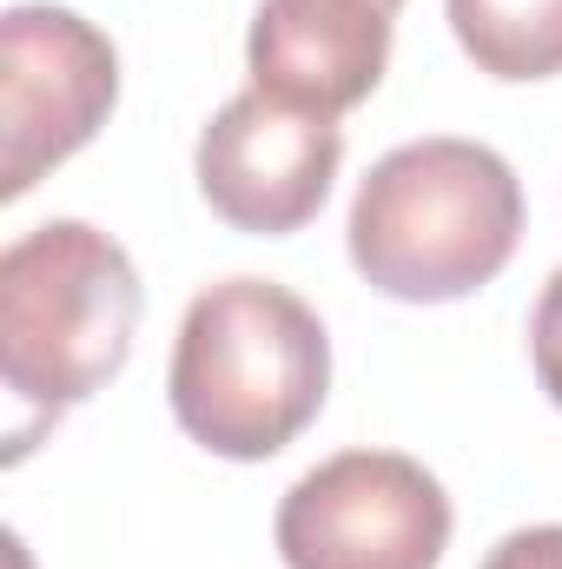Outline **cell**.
<instances>
[{
    "label": "cell",
    "mask_w": 562,
    "mask_h": 569,
    "mask_svg": "<svg viewBox=\"0 0 562 569\" xmlns=\"http://www.w3.org/2000/svg\"><path fill=\"white\" fill-rule=\"evenodd\" d=\"M324 318L279 279H219L185 305L165 398L192 443L232 463L279 457L324 411Z\"/></svg>",
    "instance_id": "cell-1"
},
{
    "label": "cell",
    "mask_w": 562,
    "mask_h": 569,
    "mask_svg": "<svg viewBox=\"0 0 562 569\" xmlns=\"http://www.w3.org/2000/svg\"><path fill=\"white\" fill-rule=\"evenodd\" d=\"M344 239L351 266L384 298H470L523 246V179L483 140H411L364 172Z\"/></svg>",
    "instance_id": "cell-2"
},
{
    "label": "cell",
    "mask_w": 562,
    "mask_h": 569,
    "mask_svg": "<svg viewBox=\"0 0 562 569\" xmlns=\"http://www.w3.org/2000/svg\"><path fill=\"white\" fill-rule=\"evenodd\" d=\"M140 272L87 219H47L0 252V371L33 425L87 405L120 378L140 331Z\"/></svg>",
    "instance_id": "cell-3"
},
{
    "label": "cell",
    "mask_w": 562,
    "mask_h": 569,
    "mask_svg": "<svg viewBox=\"0 0 562 569\" xmlns=\"http://www.w3.org/2000/svg\"><path fill=\"white\" fill-rule=\"evenodd\" d=\"M450 497L404 450H338L279 503L284 569H436Z\"/></svg>",
    "instance_id": "cell-4"
},
{
    "label": "cell",
    "mask_w": 562,
    "mask_h": 569,
    "mask_svg": "<svg viewBox=\"0 0 562 569\" xmlns=\"http://www.w3.org/2000/svg\"><path fill=\"white\" fill-rule=\"evenodd\" d=\"M120 100L113 40L73 7H7L0 20V199H27L107 127Z\"/></svg>",
    "instance_id": "cell-5"
},
{
    "label": "cell",
    "mask_w": 562,
    "mask_h": 569,
    "mask_svg": "<svg viewBox=\"0 0 562 569\" xmlns=\"http://www.w3.org/2000/svg\"><path fill=\"white\" fill-rule=\"evenodd\" d=\"M192 166H199L205 206L232 232L284 239L324 212L331 179L344 166V127L245 87L239 100H225L205 120Z\"/></svg>",
    "instance_id": "cell-6"
},
{
    "label": "cell",
    "mask_w": 562,
    "mask_h": 569,
    "mask_svg": "<svg viewBox=\"0 0 562 569\" xmlns=\"http://www.w3.org/2000/svg\"><path fill=\"white\" fill-rule=\"evenodd\" d=\"M245 67L259 93L318 120H344L391 67V13L371 0H259Z\"/></svg>",
    "instance_id": "cell-7"
},
{
    "label": "cell",
    "mask_w": 562,
    "mask_h": 569,
    "mask_svg": "<svg viewBox=\"0 0 562 569\" xmlns=\"http://www.w3.org/2000/svg\"><path fill=\"white\" fill-rule=\"evenodd\" d=\"M450 33L490 80L562 73V0H450Z\"/></svg>",
    "instance_id": "cell-8"
},
{
    "label": "cell",
    "mask_w": 562,
    "mask_h": 569,
    "mask_svg": "<svg viewBox=\"0 0 562 569\" xmlns=\"http://www.w3.org/2000/svg\"><path fill=\"white\" fill-rule=\"evenodd\" d=\"M530 358H536V385L550 391V405L562 411V266L550 272L536 318H530Z\"/></svg>",
    "instance_id": "cell-9"
},
{
    "label": "cell",
    "mask_w": 562,
    "mask_h": 569,
    "mask_svg": "<svg viewBox=\"0 0 562 569\" xmlns=\"http://www.w3.org/2000/svg\"><path fill=\"white\" fill-rule=\"evenodd\" d=\"M483 569H562V523H530V530H510Z\"/></svg>",
    "instance_id": "cell-10"
},
{
    "label": "cell",
    "mask_w": 562,
    "mask_h": 569,
    "mask_svg": "<svg viewBox=\"0 0 562 569\" xmlns=\"http://www.w3.org/2000/svg\"><path fill=\"white\" fill-rule=\"evenodd\" d=\"M371 7H384V13H391V20H398V7H404V0H371Z\"/></svg>",
    "instance_id": "cell-11"
}]
</instances>
